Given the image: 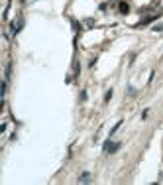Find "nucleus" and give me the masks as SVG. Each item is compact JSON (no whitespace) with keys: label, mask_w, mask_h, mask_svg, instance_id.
<instances>
[{"label":"nucleus","mask_w":163,"mask_h":185,"mask_svg":"<svg viewBox=\"0 0 163 185\" xmlns=\"http://www.w3.org/2000/svg\"><path fill=\"white\" fill-rule=\"evenodd\" d=\"M120 150V142H116V144H112V142H106V144H104V152L106 154H114V152H118Z\"/></svg>","instance_id":"f257e3e1"},{"label":"nucleus","mask_w":163,"mask_h":185,"mask_svg":"<svg viewBox=\"0 0 163 185\" xmlns=\"http://www.w3.org/2000/svg\"><path fill=\"white\" fill-rule=\"evenodd\" d=\"M87 181H90V173H88V171H85L83 175H79V183H87Z\"/></svg>","instance_id":"f03ea898"},{"label":"nucleus","mask_w":163,"mask_h":185,"mask_svg":"<svg viewBox=\"0 0 163 185\" xmlns=\"http://www.w3.org/2000/svg\"><path fill=\"white\" fill-rule=\"evenodd\" d=\"M120 126H122V120H120V122H116V126H112V130H110V136H112V134H114V132L118 130Z\"/></svg>","instance_id":"7ed1b4c3"},{"label":"nucleus","mask_w":163,"mask_h":185,"mask_svg":"<svg viewBox=\"0 0 163 185\" xmlns=\"http://www.w3.org/2000/svg\"><path fill=\"white\" fill-rule=\"evenodd\" d=\"M153 32H163V24H155L153 26Z\"/></svg>","instance_id":"20e7f679"},{"label":"nucleus","mask_w":163,"mask_h":185,"mask_svg":"<svg viewBox=\"0 0 163 185\" xmlns=\"http://www.w3.org/2000/svg\"><path fill=\"white\" fill-rule=\"evenodd\" d=\"M120 12H128V4H126V2L120 4Z\"/></svg>","instance_id":"39448f33"},{"label":"nucleus","mask_w":163,"mask_h":185,"mask_svg":"<svg viewBox=\"0 0 163 185\" xmlns=\"http://www.w3.org/2000/svg\"><path fill=\"white\" fill-rule=\"evenodd\" d=\"M73 28H75V32H81V26H79L75 20H73Z\"/></svg>","instance_id":"423d86ee"},{"label":"nucleus","mask_w":163,"mask_h":185,"mask_svg":"<svg viewBox=\"0 0 163 185\" xmlns=\"http://www.w3.org/2000/svg\"><path fill=\"white\" fill-rule=\"evenodd\" d=\"M161 179H163V175H161Z\"/></svg>","instance_id":"0eeeda50"}]
</instances>
